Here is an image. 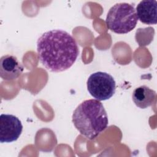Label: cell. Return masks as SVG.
Listing matches in <instances>:
<instances>
[{
    "mask_svg": "<svg viewBox=\"0 0 157 157\" xmlns=\"http://www.w3.org/2000/svg\"><path fill=\"white\" fill-rule=\"evenodd\" d=\"M138 19L147 25H155L157 23V2L155 0L141 1L136 7Z\"/></svg>",
    "mask_w": 157,
    "mask_h": 157,
    "instance_id": "7",
    "label": "cell"
},
{
    "mask_svg": "<svg viewBox=\"0 0 157 157\" xmlns=\"http://www.w3.org/2000/svg\"><path fill=\"white\" fill-rule=\"evenodd\" d=\"M23 71V66L16 56L6 55L0 59V76L5 80L17 78Z\"/></svg>",
    "mask_w": 157,
    "mask_h": 157,
    "instance_id": "6",
    "label": "cell"
},
{
    "mask_svg": "<svg viewBox=\"0 0 157 157\" xmlns=\"http://www.w3.org/2000/svg\"><path fill=\"white\" fill-rule=\"evenodd\" d=\"M86 83L90 94L99 101L109 99L115 93V81L107 72L99 71L91 74Z\"/></svg>",
    "mask_w": 157,
    "mask_h": 157,
    "instance_id": "4",
    "label": "cell"
},
{
    "mask_svg": "<svg viewBox=\"0 0 157 157\" xmlns=\"http://www.w3.org/2000/svg\"><path fill=\"white\" fill-rule=\"evenodd\" d=\"M72 122L82 135L92 140L107 128L109 120L102 104L91 99L77 107L72 113Z\"/></svg>",
    "mask_w": 157,
    "mask_h": 157,
    "instance_id": "2",
    "label": "cell"
},
{
    "mask_svg": "<svg viewBox=\"0 0 157 157\" xmlns=\"http://www.w3.org/2000/svg\"><path fill=\"white\" fill-rule=\"evenodd\" d=\"M156 95L155 91L145 85H142L133 91L132 98L137 107L140 109H146L155 102Z\"/></svg>",
    "mask_w": 157,
    "mask_h": 157,
    "instance_id": "8",
    "label": "cell"
},
{
    "mask_svg": "<svg viewBox=\"0 0 157 157\" xmlns=\"http://www.w3.org/2000/svg\"><path fill=\"white\" fill-rule=\"evenodd\" d=\"M37 52L42 65L55 72L70 68L79 54L75 39L62 29H52L43 33L37 40Z\"/></svg>",
    "mask_w": 157,
    "mask_h": 157,
    "instance_id": "1",
    "label": "cell"
},
{
    "mask_svg": "<svg viewBox=\"0 0 157 157\" xmlns=\"http://www.w3.org/2000/svg\"><path fill=\"white\" fill-rule=\"evenodd\" d=\"M23 125L15 115L1 114L0 116V142L10 143L17 140L21 135Z\"/></svg>",
    "mask_w": 157,
    "mask_h": 157,
    "instance_id": "5",
    "label": "cell"
},
{
    "mask_svg": "<svg viewBox=\"0 0 157 157\" xmlns=\"http://www.w3.org/2000/svg\"><path fill=\"white\" fill-rule=\"evenodd\" d=\"M138 18L134 6L121 2L115 4L109 10L105 23L107 28L117 34H126L136 26Z\"/></svg>",
    "mask_w": 157,
    "mask_h": 157,
    "instance_id": "3",
    "label": "cell"
}]
</instances>
